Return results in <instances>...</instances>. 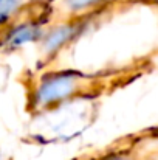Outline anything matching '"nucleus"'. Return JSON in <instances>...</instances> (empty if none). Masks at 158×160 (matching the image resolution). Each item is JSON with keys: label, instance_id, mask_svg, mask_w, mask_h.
<instances>
[{"label": "nucleus", "instance_id": "nucleus-6", "mask_svg": "<svg viewBox=\"0 0 158 160\" xmlns=\"http://www.w3.org/2000/svg\"><path fill=\"white\" fill-rule=\"evenodd\" d=\"M155 2H157V3H158V0H155Z\"/></svg>", "mask_w": 158, "mask_h": 160}, {"label": "nucleus", "instance_id": "nucleus-3", "mask_svg": "<svg viewBox=\"0 0 158 160\" xmlns=\"http://www.w3.org/2000/svg\"><path fill=\"white\" fill-rule=\"evenodd\" d=\"M74 33L73 27H59L56 30H53L51 33L48 34L47 41H45V48L47 52H54L59 47H62Z\"/></svg>", "mask_w": 158, "mask_h": 160}, {"label": "nucleus", "instance_id": "nucleus-5", "mask_svg": "<svg viewBox=\"0 0 158 160\" xmlns=\"http://www.w3.org/2000/svg\"><path fill=\"white\" fill-rule=\"evenodd\" d=\"M101 2L103 0H67V5L71 11H82V9L92 8Z\"/></svg>", "mask_w": 158, "mask_h": 160}, {"label": "nucleus", "instance_id": "nucleus-2", "mask_svg": "<svg viewBox=\"0 0 158 160\" xmlns=\"http://www.w3.org/2000/svg\"><path fill=\"white\" fill-rule=\"evenodd\" d=\"M41 36V30L34 25H23L16 28L9 38H8V45L9 47H20L23 44H28Z\"/></svg>", "mask_w": 158, "mask_h": 160}, {"label": "nucleus", "instance_id": "nucleus-1", "mask_svg": "<svg viewBox=\"0 0 158 160\" xmlns=\"http://www.w3.org/2000/svg\"><path fill=\"white\" fill-rule=\"evenodd\" d=\"M76 90V79L73 76H51L45 79L41 87L37 89V103L41 106H50L64 98H67L70 93Z\"/></svg>", "mask_w": 158, "mask_h": 160}, {"label": "nucleus", "instance_id": "nucleus-4", "mask_svg": "<svg viewBox=\"0 0 158 160\" xmlns=\"http://www.w3.org/2000/svg\"><path fill=\"white\" fill-rule=\"evenodd\" d=\"M22 0H0V23L9 19V16L19 8Z\"/></svg>", "mask_w": 158, "mask_h": 160}]
</instances>
